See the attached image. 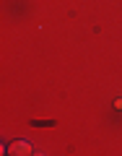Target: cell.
<instances>
[{"label":"cell","mask_w":122,"mask_h":156,"mask_svg":"<svg viewBox=\"0 0 122 156\" xmlns=\"http://www.w3.org/2000/svg\"><path fill=\"white\" fill-rule=\"evenodd\" d=\"M13 154H29V143H13Z\"/></svg>","instance_id":"1"},{"label":"cell","mask_w":122,"mask_h":156,"mask_svg":"<svg viewBox=\"0 0 122 156\" xmlns=\"http://www.w3.org/2000/svg\"><path fill=\"white\" fill-rule=\"evenodd\" d=\"M114 107H117V109H122V99H114Z\"/></svg>","instance_id":"2"}]
</instances>
